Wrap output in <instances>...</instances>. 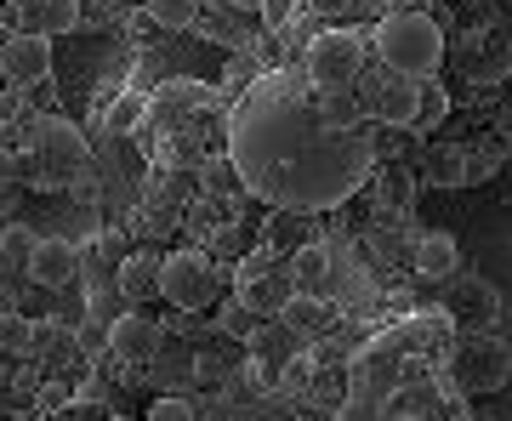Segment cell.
Returning a JSON list of instances; mask_svg holds the SVG:
<instances>
[{"mask_svg": "<svg viewBox=\"0 0 512 421\" xmlns=\"http://www.w3.org/2000/svg\"><path fill=\"white\" fill-rule=\"evenodd\" d=\"M416 274H421V279H456V274H461V245H456V234H444V228L421 234V239H416Z\"/></svg>", "mask_w": 512, "mask_h": 421, "instance_id": "12", "label": "cell"}, {"mask_svg": "<svg viewBox=\"0 0 512 421\" xmlns=\"http://www.w3.org/2000/svg\"><path fill=\"white\" fill-rule=\"evenodd\" d=\"M35 160H40V188L69 183L74 171L86 165V137L69 126V120H40L35 126Z\"/></svg>", "mask_w": 512, "mask_h": 421, "instance_id": "4", "label": "cell"}, {"mask_svg": "<svg viewBox=\"0 0 512 421\" xmlns=\"http://www.w3.org/2000/svg\"><path fill=\"white\" fill-rule=\"evenodd\" d=\"M387 194H393V205H404V200H410V177L393 171V177H387Z\"/></svg>", "mask_w": 512, "mask_h": 421, "instance_id": "29", "label": "cell"}, {"mask_svg": "<svg viewBox=\"0 0 512 421\" xmlns=\"http://www.w3.org/2000/svg\"><path fill=\"white\" fill-rule=\"evenodd\" d=\"M6 114H12V103H6V97H0V120H6Z\"/></svg>", "mask_w": 512, "mask_h": 421, "instance_id": "36", "label": "cell"}, {"mask_svg": "<svg viewBox=\"0 0 512 421\" xmlns=\"http://www.w3.org/2000/svg\"><path fill=\"white\" fill-rule=\"evenodd\" d=\"M148 421H194V404L188 399H154L148 404Z\"/></svg>", "mask_w": 512, "mask_h": 421, "instance_id": "27", "label": "cell"}, {"mask_svg": "<svg viewBox=\"0 0 512 421\" xmlns=\"http://www.w3.org/2000/svg\"><path fill=\"white\" fill-rule=\"evenodd\" d=\"M421 183L427 188H467V148L439 143L427 160H421Z\"/></svg>", "mask_w": 512, "mask_h": 421, "instance_id": "14", "label": "cell"}, {"mask_svg": "<svg viewBox=\"0 0 512 421\" xmlns=\"http://www.w3.org/2000/svg\"><path fill=\"white\" fill-rule=\"evenodd\" d=\"M302 69H308L313 92H353L359 74H365V40L353 35V29H319L308 40Z\"/></svg>", "mask_w": 512, "mask_h": 421, "instance_id": "2", "label": "cell"}, {"mask_svg": "<svg viewBox=\"0 0 512 421\" xmlns=\"http://www.w3.org/2000/svg\"><path fill=\"white\" fill-rule=\"evenodd\" d=\"M12 177H18V160H12V154L0 148V188H12Z\"/></svg>", "mask_w": 512, "mask_h": 421, "instance_id": "31", "label": "cell"}, {"mask_svg": "<svg viewBox=\"0 0 512 421\" xmlns=\"http://www.w3.org/2000/svg\"><path fill=\"white\" fill-rule=\"evenodd\" d=\"M495 165H501V148H495V143L473 148V154H467V183H484V177H495Z\"/></svg>", "mask_w": 512, "mask_h": 421, "instance_id": "26", "label": "cell"}, {"mask_svg": "<svg viewBox=\"0 0 512 421\" xmlns=\"http://www.w3.org/2000/svg\"><path fill=\"white\" fill-rule=\"evenodd\" d=\"M507 370H512L507 342H495V336H484V330H478L473 342H461V353H456V382L467 387V393H495V387L507 382Z\"/></svg>", "mask_w": 512, "mask_h": 421, "instance_id": "6", "label": "cell"}, {"mask_svg": "<svg viewBox=\"0 0 512 421\" xmlns=\"http://www.w3.org/2000/svg\"><path fill=\"white\" fill-rule=\"evenodd\" d=\"M63 359V353H74V330L57 325V319H40L35 325V348H29V359Z\"/></svg>", "mask_w": 512, "mask_h": 421, "instance_id": "22", "label": "cell"}, {"mask_svg": "<svg viewBox=\"0 0 512 421\" xmlns=\"http://www.w3.org/2000/svg\"><path fill=\"white\" fill-rule=\"evenodd\" d=\"M35 245H40V239L29 234L23 222H6V228H0V279L29 274V257H35Z\"/></svg>", "mask_w": 512, "mask_h": 421, "instance_id": "16", "label": "cell"}, {"mask_svg": "<svg viewBox=\"0 0 512 421\" xmlns=\"http://www.w3.org/2000/svg\"><path fill=\"white\" fill-rule=\"evenodd\" d=\"M330 274H336V251H330L325 239H308V245H296V257H291V291L319 296V291L330 285Z\"/></svg>", "mask_w": 512, "mask_h": 421, "instance_id": "11", "label": "cell"}, {"mask_svg": "<svg viewBox=\"0 0 512 421\" xmlns=\"http://www.w3.org/2000/svg\"><path fill=\"white\" fill-rule=\"evenodd\" d=\"M399 421H433V416H399Z\"/></svg>", "mask_w": 512, "mask_h": 421, "instance_id": "37", "label": "cell"}, {"mask_svg": "<svg viewBox=\"0 0 512 421\" xmlns=\"http://www.w3.org/2000/svg\"><path fill=\"white\" fill-rule=\"evenodd\" d=\"M143 12L160 29H188V23L200 18V0H143Z\"/></svg>", "mask_w": 512, "mask_h": 421, "instance_id": "23", "label": "cell"}, {"mask_svg": "<svg viewBox=\"0 0 512 421\" xmlns=\"http://www.w3.org/2000/svg\"><path fill=\"white\" fill-rule=\"evenodd\" d=\"M160 262L154 251H126L120 257V268H114V285H120V296H131V302H143V296H160Z\"/></svg>", "mask_w": 512, "mask_h": 421, "instance_id": "13", "label": "cell"}, {"mask_svg": "<svg viewBox=\"0 0 512 421\" xmlns=\"http://www.w3.org/2000/svg\"><path fill=\"white\" fill-rule=\"evenodd\" d=\"M495 137H501V143H512V103L495 114Z\"/></svg>", "mask_w": 512, "mask_h": 421, "instance_id": "32", "label": "cell"}, {"mask_svg": "<svg viewBox=\"0 0 512 421\" xmlns=\"http://www.w3.org/2000/svg\"><path fill=\"white\" fill-rule=\"evenodd\" d=\"M97 114H103V126H109L114 137H131V131L143 126V114H148V97H143V92H120V97L109 103V109H97Z\"/></svg>", "mask_w": 512, "mask_h": 421, "instance_id": "19", "label": "cell"}, {"mask_svg": "<svg viewBox=\"0 0 512 421\" xmlns=\"http://www.w3.org/2000/svg\"><path fill=\"white\" fill-rule=\"evenodd\" d=\"M262 18H268V23H285V18H291V0H262Z\"/></svg>", "mask_w": 512, "mask_h": 421, "instance_id": "30", "label": "cell"}, {"mask_svg": "<svg viewBox=\"0 0 512 421\" xmlns=\"http://www.w3.org/2000/svg\"><path fill=\"white\" fill-rule=\"evenodd\" d=\"M29 348H35V319H23L18 308L0 313V353L6 359H29Z\"/></svg>", "mask_w": 512, "mask_h": 421, "instance_id": "21", "label": "cell"}, {"mask_svg": "<svg viewBox=\"0 0 512 421\" xmlns=\"http://www.w3.org/2000/svg\"><path fill=\"white\" fill-rule=\"evenodd\" d=\"M200 177H205V188H234V183H239V171H234L228 160H205Z\"/></svg>", "mask_w": 512, "mask_h": 421, "instance_id": "28", "label": "cell"}, {"mask_svg": "<svg viewBox=\"0 0 512 421\" xmlns=\"http://www.w3.org/2000/svg\"><path fill=\"white\" fill-rule=\"evenodd\" d=\"M239 12H262V0H234Z\"/></svg>", "mask_w": 512, "mask_h": 421, "instance_id": "34", "label": "cell"}, {"mask_svg": "<svg viewBox=\"0 0 512 421\" xmlns=\"http://www.w3.org/2000/svg\"><path fill=\"white\" fill-rule=\"evenodd\" d=\"M376 120H382V126H404V131H410V120H416V80H404V74H399V80L376 97Z\"/></svg>", "mask_w": 512, "mask_h": 421, "instance_id": "18", "label": "cell"}, {"mask_svg": "<svg viewBox=\"0 0 512 421\" xmlns=\"http://www.w3.org/2000/svg\"><path fill=\"white\" fill-rule=\"evenodd\" d=\"M450 319H456V325H467V330H484L495 319V313H501V296H495V285L490 279H467V285H456V296H450Z\"/></svg>", "mask_w": 512, "mask_h": 421, "instance_id": "9", "label": "cell"}, {"mask_svg": "<svg viewBox=\"0 0 512 421\" xmlns=\"http://www.w3.org/2000/svg\"><path fill=\"white\" fill-rule=\"evenodd\" d=\"M348 387H353L348 370H336V376H330V370H313L302 393H308V404H319V410H342V404H348Z\"/></svg>", "mask_w": 512, "mask_h": 421, "instance_id": "20", "label": "cell"}, {"mask_svg": "<svg viewBox=\"0 0 512 421\" xmlns=\"http://www.w3.org/2000/svg\"><path fill=\"white\" fill-rule=\"evenodd\" d=\"M0 74H6L12 92H35V86H46V80H52V35H35V29L6 35L0 40Z\"/></svg>", "mask_w": 512, "mask_h": 421, "instance_id": "5", "label": "cell"}, {"mask_svg": "<svg viewBox=\"0 0 512 421\" xmlns=\"http://www.w3.org/2000/svg\"><path fill=\"white\" fill-rule=\"evenodd\" d=\"M444 114H450V92L439 86V74L416 80V120H410V131H439Z\"/></svg>", "mask_w": 512, "mask_h": 421, "instance_id": "17", "label": "cell"}, {"mask_svg": "<svg viewBox=\"0 0 512 421\" xmlns=\"http://www.w3.org/2000/svg\"><path fill=\"white\" fill-rule=\"evenodd\" d=\"M279 319H285L296 336H319V330L330 325V308H325V296L291 291V296H285V308H279Z\"/></svg>", "mask_w": 512, "mask_h": 421, "instance_id": "15", "label": "cell"}, {"mask_svg": "<svg viewBox=\"0 0 512 421\" xmlns=\"http://www.w3.org/2000/svg\"><path fill=\"white\" fill-rule=\"evenodd\" d=\"M160 296L171 308H188V313L211 308V296H217V268H211V257L205 251H171L160 262Z\"/></svg>", "mask_w": 512, "mask_h": 421, "instance_id": "3", "label": "cell"}, {"mask_svg": "<svg viewBox=\"0 0 512 421\" xmlns=\"http://www.w3.org/2000/svg\"><path fill=\"white\" fill-rule=\"evenodd\" d=\"M109 421H131V416H109Z\"/></svg>", "mask_w": 512, "mask_h": 421, "instance_id": "38", "label": "cell"}, {"mask_svg": "<svg viewBox=\"0 0 512 421\" xmlns=\"http://www.w3.org/2000/svg\"><path fill=\"white\" fill-rule=\"evenodd\" d=\"M183 103H205V86H188V80H177V86H165V92L154 97L148 109H154V114H165V120H171V109H183Z\"/></svg>", "mask_w": 512, "mask_h": 421, "instance_id": "24", "label": "cell"}, {"mask_svg": "<svg viewBox=\"0 0 512 421\" xmlns=\"http://www.w3.org/2000/svg\"><path fill=\"white\" fill-rule=\"evenodd\" d=\"M18 23H29L35 35H74L80 29V0H12Z\"/></svg>", "mask_w": 512, "mask_h": 421, "instance_id": "10", "label": "cell"}, {"mask_svg": "<svg viewBox=\"0 0 512 421\" xmlns=\"http://www.w3.org/2000/svg\"><path fill=\"white\" fill-rule=\"evenodd\" d=\"M239 302H245V308H251V313H279V308H285V291H274L268 279H251V285H245V296H239Z\"/></svg>", "mask_w": 512, "mask_h": 421, "instance_id": "25", "label": "cell"}, {"mask_svg": "<svg viewBox=\"0 0 512 421\" xmlns=\"http://www.w3.org/2000/svg\"><path fill=\"white\" fill-rule=\"evenodd\" d=\"M29 279L40 291H63L80 279V245L74 239H40L35 257H29Z\"/></svg>", "mask_w": 512, "mask_h": 421, "instance_id": "8", "label": "cell"}, {"mask_svg": "<svg viewBox=\"0 0 512 421\" xmlns=\"http://www.w3.org/2000/svg\"><path fill=\"white\" fill-rule=\"evenodd\" d=\"M109 12H131V6H143V0H103Z\"/></svg>", "mask_w": 512, "mask_h": 421, "instance_id": "33", "label": "cell"}, {"mask_svg": "<svg viewBox=\"0 0 512 421\" xmlns=\"http://www.w3.org/2000/svg\"><path fill=\"white\" fill-rule=\"evenodd\" d=\"M6 308H12V291H6V285H0V313H6Z\"/></svg>", "mask_w": 512, "mask_h": 421, "instance_id": "35", "label": "cell"}, {"mask_svg": "<svg viewBox=\"0 0 512 421\" xmlns=\"http://www.w3.org/2000/svg\"><path fill=\"white\" fill-rule=\"evenodd\" d=\"M376 52L393 74L404 80H427V74L444 63V29L439 18H427V12H393L382 23V35H376Z\"/></svg>", "mask_w": 512, "mask_h": 421, "instance_id": "1", "label": "cell"}, {"mask_svg": "<svg viewBox=\"0 0 512 421\" xmlns=\"http://www.w3.org/2000/svg\"><path fill=\"white\" fill-rule=\"evenodd\" d=\"M165 330L160 319H148V313H120L109 325V353L120 359V365H148L154 353H160Z\"/></svg>", "mask_w": 512, "mask_h": 421, "instance_id": "7", "label": "cell"}]
</instances>
